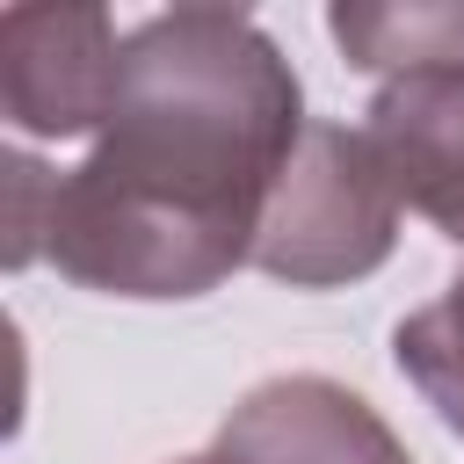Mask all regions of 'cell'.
Returning <instances> with one entry per match:
<instances>
[{
	"instance_id": "obj_2",
	"label": "cell",
	"mask_w": 464,
	"mask_h": 464,
	"mask_svg": "<svg viewBox=\"0 0 464 464\" xmlns=\"http://www.w3.org/2000/svg\"><path fill=\"white\" fill-rule=\"evenodd\" d=\"M399 188L377 145L348 123H304L290 167L268 188L254 268L290 290H341L392 261L399 246Z\"/></svg>"
},
{
	"instance_id": "obj_8",
	"label": "cell",
	"mask_w": 464,
	"mask_h": 464,
	"mask_svg": "<svg viewBox=\"0 0 464 464\" xmlns=\"http://www.w3.org/2000/svg\"><path fill=\"white\" fill-rule=\"evenodd\" d=\"M0 188H7V268H29L44 254V225H51V188L58 174L36 167L29 152L0 160Z\"/></svg>"
},
{
	"instance_id": "obj_3",
	"label": "cell",
	"mask_w": 464,
	"mask_h": 464,
	"mask_svg": "<svg viewBox=\"0 0 464 464\" xmlns=\"http://www.w3.org/2000/svg\"><path fill=\"white\" fill-rule=\"evenodd\" d=\"M123 36L102 7L0 14V109L22 138H102L116 109Z\"/></svg>"
},
{
	"instance_id": "obj_7",
	"label": "cell",
	"mask_w": 464,
	"mask_h": 464,
	"mask_svg": "<svg viewBox=\"0 0 464 464\" xmlns=\"http://www.w3.org/2000/svg\"><path fill=\"white\" fill-rule=\"evenodd\" d=\"M392 362L435 406V420L450 435H464V283H450L435 304H420L392 326Z\"/></svg>"
},
{
	"instance_id": "obj_9",
	"label": "cell",
	"mask_w": 464,
	"mask_h": 464,
	"mask_svg": "<svg viewBox=\"0 0 464 464\" xmlns=\"http://www.w3.org/2000/svg\"><path fill=\"white\" fill-rule=\"evenodd\" d=\"M174 464H239V457H232V450H218V442H210V450H196V457H174Z\"/></svg>"
},
{
	"instance_id": "obj_6",
	"label": "cell",
	"mask_w": 464,
	"mask_h": 464,
	"mask_svg": "<svg viewBox=\"0 0 464 464\" xmlns=\"http://www.w3.org/2000/svg\"><path fill=\"white\" fill-rule=\"evenodd\" d=\"M334 44L348 51V65L362 72H413V65H435V58H464V0L450 7H370V0H348L326 14Z\"/></svg>"
},
{
	"instance_id": "obj_4",
	"label": "cell",
	"mask_w": 464,
	"mask_h": 464,
	"mask_svg": "<svg viewBox=\"0 0 464 464\" xmlns=\"http://www.w3.org/2000/svg\"><path fill=\"white\" fill-rule=\"evenodd\" d=\"M362 138L377 145L406 210L464 246V58L413 65L370 94Z\"/></svg>"
},
{
	"instance_id": "obj_1",
	"label": "cell",
	"mask_w": 464,
	"mask_h": 464,
	"mask_svg": "<svg viewBox=\"0 0 464 464\" xmlns=\"http://www.w3.org/2000/svg\"><path fill=\"white\" fill-rule=\"evenodd\" d=\"M283 44L239 7H167L123 29L116 109L58 174L44 254L102 297H203L254 268L276 174L304 138Z\"/></svg>"
},
{
	"instance_id": "obj_10",
	"label": "cell",
	"mask_w": 464,
	"mask_h": 464,
	"mask_svg": "<svg viewBox=\"0 0 464 464\" xmlns=\"http://www.w3.org/2000/svg\"><path fill=\"white\" fill-rule=\"evenodd\" d=\"M457 283H464V276H457Z\"/></svg>"
},
{
	"instance_id": "obj_5",
	"label": "cell",
	"mask_w": 464,
	"mask_h": 464,
	"mask_svg": "<svg viewBox=\"0 0 464 464\" xmlns=\"http://www.w3.org/2000/svg\"><path fill=\"white\" fill-rule=\"evenodd\" d=\"M218 450H232L239 464H413L392 420L362 392L312 370L254 384L225 413Z\"/></svg>"
}]
</instances>
